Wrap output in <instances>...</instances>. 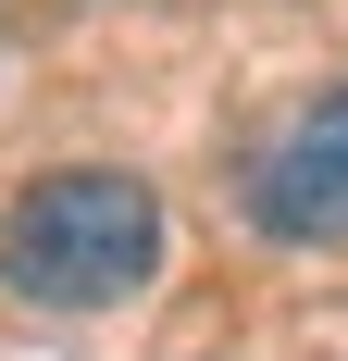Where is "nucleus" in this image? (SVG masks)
Segmentation results:
<instances>
[{"instance_id":"1","label":"nucleus","mask_w":348,"mask_h":361,"mask_svg":"<svg viewBox=\"0 0 348 361\" xmlns=\"http://www.w3.org/2000/svg\"><path fill=\"white\" fill-rule=\"evenodd\" d=\"M162 274V200L112 162H63L0 212V287L37 312H112Z\"/></svg>"},{"instance_id":"2","label":"nucleus","mask_w":348,"mask_h":361,"mask_svg":"<svg viewBox=\"0 0 348 361\" xmlns=\"http://www.w3.org/2000/svg\"><path fill=\"white\" fill-rule=\"evenodd\" d=\"M249 224L286 237V250H336L348 237V87L299 100L274 137H261V162H249Z\"/></svg>"}]
</instances>
